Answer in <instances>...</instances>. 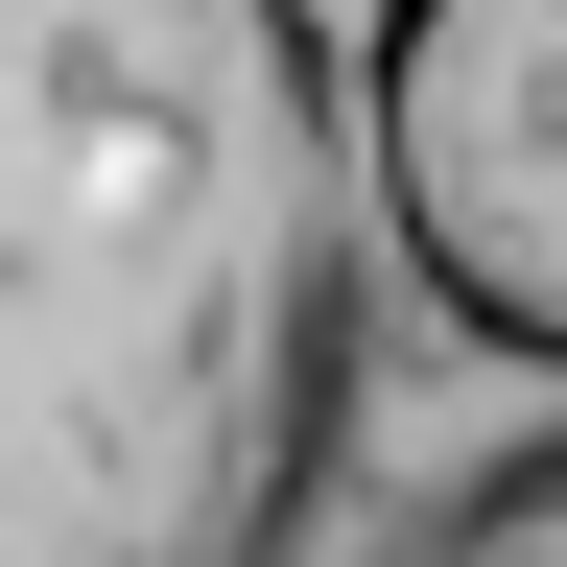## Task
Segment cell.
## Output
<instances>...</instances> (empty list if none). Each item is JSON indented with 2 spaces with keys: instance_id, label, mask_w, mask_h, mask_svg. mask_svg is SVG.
<instances>
[{
  "instance_id": "obj_2",
  "label": "cell",
  "mask_w": 567,
  "mask_h": 567,
  "mask_svg": "<svg viewBox=\"0 0 567 567\" xmlns=\"http://www.w3.org/2000/svg\"><path fill=\"white\" fill-rule=\"evenodd\" d=\"M354 166L425 331L567 379V0H379L354 24Z\"/></svg>"
},
{
  "instance_id": "obj_3",
  "label": "cell",
  "mask_w": 567,
  "mask_h": 567,
  "mask_svg": "<svg viewBox=\"0 0 567 567\" xmlns=\"http://www.w3.org/2000/svg\"><path fill=\"white\" fill-rule=\"evenodd\" d=\"M379 567H567V425H520V450H473Z\"/></svg>"
},
{
  "instance_id": "obj_1",
  "label": "cell",
  "mask_w": 567,
  "mask_h": 567,
  "mask_svg": "<svg viewBox=\"0 0 567 567\" xmlns=\"http://www.w3.org/2000/svg\"><path fill=\"white\" fill-rule=\"evenodd\" d=\"M354 402V48L308 0H0V567H308Z\"/></svg>"
}]
</instances>
